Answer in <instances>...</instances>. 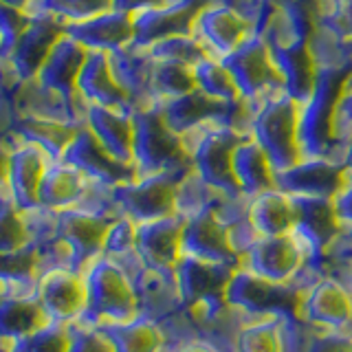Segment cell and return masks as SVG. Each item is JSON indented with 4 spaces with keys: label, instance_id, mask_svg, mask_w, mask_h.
<instances>
[{
    "label": "cell",
    "instance_id": "44dd1931",
    "mask_svg": "<svg viewBox=\"0 0 352 352\" xmlns=\"http://www.w3.org/2000/svg\"><path fill=\"white\" fill-rule=\"evenodd\" d=\"M7 141L11 146L7 192L20 209L38 207L40 181L51 159L47 157V152L38 146H33V143L18 141L14 137H9Z\"/></svg>",
    "mask_w": 352,
    "mask_h": 352
},
{
    "label": "cell",
    "instance_id": "db71d44e",
    "mask_svg": "<svg viewBox=\"0 0 352 352\" xmlns=\"http://www.w3.org/2000/svg\"><path fill=\"white\" fill-rule=\"evenodd\" d=\"M3 5H7V7H16V9H22L25 11L29 5H31V0H0Z\"/></svg>",
    "mask_w": 352,
    "mask_h": 352
},
{
    "label": "cell",
    "instance_id": "9a60e30c",
    "mask_svg": "<svg viewBox=\"0 0 352 352\" xmlns=\"http://www.w3.org/2000/svg\"><path fill=\"white\" fill-rule=\"evenodd\" d=\"M236 269L238 267H229V264L223 262H212L183 253V258L174 269L183 306L225 302L227 286Z\"/></svg>",
    "mask_w": 352,
    "mask_h": 352
},
{
    "label": "cell",
    "instance_id": "484cf974",
    "mask_svg": "<svg viewBox=\"0 0 352 352\" xmlns=\"http://www.w3.org/2000/svg\"><path fill=\"white\" fill-rule=\"evenodd\" d=\"M247 218L256 236H286L297 225V201L280 187L249 196Z\"/></svg>",
    "mask_w": 352,
    "mask_h": 352
},
{
    "label": "cell",
    "instance_id": "cb8c5ba5",
    "mask_svg": "<svg viewBox=\"0 0 352 352\" xmlns=\"http://www.w3.org/2000/svg\"><path fill=\"white\" fill-rule=\"evenodd\" d=\"M77 93H80L88 104L119 108L132 113V99L128 93L117 84L113 71H110L108 53L106 51H88L86 62L77 77Z\"/></svg>",
    "mask_w": 352,
    "mask_h": 352
},
{
    "label": "cell",
    "instance_id": "ac0fdd59",
    "mask_svg": "<svg viewBox=\"0 0 352 352\" xmlns=\"http://www.w3.org/2000/svg\"><path fill=\"white\" fill-rule=\"evenodd\" d=\"M113 220L117 218L95 216L77 207L58 212V231L73 253L75 271H84L93 260L102 256L104 238L108 234V227L113 225Z\"/></svg>",
    "mask_w": 352,
    "mask_h": 352
},
{
    "label": "cell",
    "instance_id": "7bdbcfd3",
    "mask_svg": "<svg viewBox=\"0 0 352 352\" xmlns=\"http://www.w3.org/2000/svg\"><path fill=\"white\" fill-rule=\"evenodd\" d=\"M315 22L328 27L341 40H352V0H322Z\"/></svg>",
    "mask_w": 352,
    "mask_h": 352
},
{
    "label": "cell",
    "instance_id": "2e32d148",
    "mask_svg": "<svg viewBox=\"0 0 352 352\" xmlns=\"http://www.w3.org/2000/svg\"><path fill=\"white\" fill-rule=\"evenodd\" d=\"M38 300L49 322L77 324L86 313V280L84 271L62 269L38 278Z\"/></svg>",
    "mask_w": 352,
    "mask_h": 352
},
{
    "label": "cell",
    "instance_id": "836d02e7",
    "mask_svg": "<svg viewBox=\"0 0 352 352\" xmlns=\"http://www.w3.org/2000/svg\"><path fill=\"white\" fill-rule=\"evenodd\" d=\"M77 128L80 126L22 115L14 121V126H11V137L18 141L33 143V146H38L47 152V157L51 161H60L64 150L69 148V143L73 141Z\"/></svg>",
    "mask_w": 352,
    "mask_h": 352
},
{
    "label": "cell",
    "instance_id": "8992f818",
    "mask_svg": "<svg viewBox=\"0 0 352 352\" xmlns=\"http://www.w3.org/2000/svg\"><path fill=\"white\" fill-rule=\"evenodd\" d=\"M240 267L284 284L306 286L315 278L311 251L295 234L258 236L242 251Z\"/></svg>",
    "mask_w": 352,
    "mask_h": 352
},
{
    "label": "cell",
    "instance_id": "f546056e",
    "mask_svg": "<svg viewBox=\"0 0 352 352\" xmlns=\"http://www.w3.org/2000/svg\"><path fill=\"white\" fill-rule=\"evenodd\" d=\"M88 185V179L75 170L73 165L66 161H51L44 170V176L40 181L38 190V205L53 209V212H62V209L75 207L82 198Z\"/></svg>",
    "mask_w": 352,
    "mask_h": 352
},
{
    "label": "cell",
    "instance_id": "74e56055",
    "mask_svg": "<svg viewBox=\"0 0 352 352\" xmlns=\"http://www.w3.org/2000/svg\"><path fill=\"white\" fill-rule=\"evenodd\" d=\"M113 9V0H31L25 9L33 14H51L62 22H84Z\"/></svg>",
    "mask_w": 352,
    "mask_h": 352
},
{
    "label": "cell",
    "instance_id": "11a10c76",
    "mask_svg": "<svg viewBox=\"0 0 352 352\" xmlns=\"http://www.w3.org/2000/svg\"><path fill=\"white\" fill-rule=\"evenodd\" d=\"M346 282L350 286V291H352V264H350V269H348V275H346Z\"/></svg>",
    "mask_w": 352,
    "mask_h": 352
},
{
    "label": "cell",
    "instance_id": "6da1fadb",
    "mask_svg": "<svg viewBox=\"0 0 352 352\" xmlns=\"http://www.w3.org/2000/svg\"><path fill=\"white\" fill-rule=\"evenodd\" d=\"M135 124V165L137 176L148 174H179L192 172V157L181 135L165 124L159 102L132 108Z\"/></svg>",
    "mask_w": 352,
    "mask_h": 352
},
{
    "label": "cell",
    "instance_id": "680465c9",
    "mask_svg": "<svg viewBox=\"0 0 352 352\" xmlns=\"http://www.w3.org/2000/svg\"><path fill=\"white\" fill-rule=\"evenodd\" d=\"M7 352H11V350H7Z\"/></svg>",
    "mask_w": 352,
    "mask_h": 352
},
{
    "label": "cell",
    "instance_id": "ba28073f",
    "mask_svg": "<svg viewBox=\"0 0 352 352\" xmlns=\"http://www.w3.org/2000/svg\"><path fill=\"white\" fill-rule=\"evenodd\" d=\"M300 322L322 333H352V291L335 275H315L304 286Z\"/></svg>",
    "mask_w": 352,
    "mask_h": 352
},
{
    "label": "cell",
    "instance_id": "5bb4252c",
    "mask_svg": "<svg viewBox=\"0 0 352 352\" xmlns=\"http://www.w3.org/2000/svg\"><path fill=\"white\" fill-rule=\"evenodd\" d=\"M297 225L293 234L311 251L313 262L344 240L350 231L341 223L335 201L328 198H297Z\"/></svg>",
    "mask_w": 352,
    "mask_h": 352
},
{
    "label": "cell",
    "instance_id": "1f68e13d",
    "mask_svg": "<svg viewBox=\"0 0 352 352\" xmlns=\"http://www.w3.org/2000/svg\"><path fill=\"white\" fill-rule=\"evenodd\" d=\"M289 319L249 317L242 319L234 341V352H289Z\"/></svg>",
    "mask_w": 352,
    "mask_h": 352
},
{
    "label": "cell",
    "instance_id": "f5cc1de1",
    "mask_svg": "<svg viewBox=\"0 0 352 352\" xmlns=\"http://www.w3.org/2000/svg\"><path fill=\"white\" fill-rule=\"evenodd\" d=\"M341 161L346 163V168H348L350 174H352V132L346 137L344 146H341Z\"/></svg>",
    "mask_w": 352,
    "mask_h": 352
},
{
    "label": "cell",
    "instance_id": "d590c367",
    "mask_svg": "<svg viewBox=\"0 0 352 352\" xmlns=\"http://www.w3.org/2000/svg\"><path fill=\"white\" fill-rule=\"evenodd\" d=\"M194 88H196L194 66H187L181 62H168V60H154L152 80H150V91L154 102L181 97L185 93H192Z\"/></svg>",
    "mask_w": 352,
    "mask_h": 352
},
{
    "label": "cell",
    "instance_id": "60d3db41",
    "mask_svg": "<svg viewBox=\"0 0 352 352\" xmlns=\"http://www.w3.org/2000/svg\"><path fill=\"white\" fill-rule=\"evenodd\" d=\"M73 341V324L47 322L36 333H31L18 344H14L11 352H69Z\"/></svg>",
    "mask_w": 352,
    "mask_h": 352
},
{
    "label": "cell",
    "instance_id": "816d5d0a",
    "mask_svg": "<svg viewBox=\"0 0 352 352\" xmlns=\"http://www.w3.org/2000/svg\"><path fill=\"white\" fill-rule=\"evenodd\" d=\"M9 154H11L9 141H0V192H5V190H7V179H9Z\"/></svg>",
    "mask_w": 352,
    "mask_h": 352
},
{
    "label": "cell",
    "instance_id": "3957f363",
    "mask_svg": "<svg viewBox=\"0 0 352 352\" xmlns=\"http://www.w3.org/2000/svg\"><path fill=\"white\" fill-rule=\"evenodd\" d=\"M86 313L84 324L106 326L130 322L139 315V300L130 273L117 262L99 256L84 269Z\"/></svg>",
    "mask_w": 352,
    "mask_h": 352
},
{
    "label": "cell",
    "instance_id": "4316f807",
    "mask_svg": "<svg viewBox=\"0 0 352 352\" xmlns=\"http://www.w3.org/2000/svg\"><path fill=\"white\" fill-rule=\"evenodd\" d=\"M86 55H88V49L64 33V36L55 42L53 51L49 53L47 62L42 64L36 80L55 93L75 99L80 95L77 93V77H80V71L86 62Z\"/></svg>",
    "mask_w": 352,
    "mask_h": 352
},
{
    "label": "cell",
    "instance_id": "ffe728a7",
    "mask_svg": "<svg viewBox=\"0 0 352 352\" xmlns=\"http://www.w3.org/2000/svg\"><path fill=\"white\" fill-rule=\"evenodd\" d=\"M29 27L20 36L16 49L11 51L9 60L20 82L36 80L42 64L47 62L55 42L64 36V25L60 18L51 14H33L29 16Z\"/></svg>",
    "mask_w": 352,
    "mask_h": 352
},
{
    "label": "cell",
    "instance_id": "f35d334b",
    "mask_svg": "<svg viewBox=\"0 0 352 352\" xmlns=\"http://www.w3.org/2000/svg\"><path fill=\"white\" fill-rule=\"evenodd\" d=\"M31 245L25 209H20L5 190L0 194V251H18Z\"/></svg>",
    "mask_w": 352,
    "mask_h": 352
},
{
    "label": "cell",
    "instance_id": "277c9868",
    "mask_svg": "<svg viewBox=\"0 0 352 352\" xmlns=\"http://www.w3.org/2000/svg\"><path fill=\"white\" fill-rule=\"evenodd\" d=\"M304 286L284 284L253 273L245 267L234 271L225 293V302L249 317H282L289 322H300Z\"/></svg>",
    "mask_w": 352,
    "mask_h": 352
},
{
    "label": "cell",
    "instance_id": "c3c4849f",
    "mask_svg": "<svg viewBox=\"0 0 352 352\" xmlns=\"http://www.w3.org/2000/svg\"><path fill=\"white\" fill-rule=\"evenodd\" d=\"M168 352H225V350L212 344V341L196 335V337H187V339L179 341V344H172L168 348Z\"/></svg>",
    "mask_w": 352,
    "mask_h": 352
},
{
    "label": "cell",
    "instance_id": "4dcf8cb0",
    "mask_svg": "<svg viewBox=\"0 0 352 352\" xmlns=\"http://www.w3.org/2000/svg\"><path fill=\"white\" fill-rule=\"evenodd\" d=\"M108 337L113 352H168L170 341L161 324L146 315H137L130 322L99 326Z\"/></svg>",
    "mask_w": 352,
    "mask_h": 352
},
{
    "label": "cell",
    "instance_id": "7402d4cb",
    "mask_svg": "<svg viewBox=\"0 0 352 352\" xmlns=\"http://www.w3.org/2000/svg\"><path fill=\"white\" fill-rule=\"evenodd\" d=\"M137 300H139V315L154 319L161 326H168L183 313V300L176 286L174 271H154L141 267L135 275Z\"/></svg>",
    "mask_w": 352,
    "mask_h": 352
},
{
    "label": "cell",
    "instance_id": "f6af8a7d",
    "mask_svg": "<svg viewBox=\"0 0 352 352\" xmlns=\"http://www.w3.org/2000/svg\"><path fill=\"white\" fill-rule=\"evenodd\" d=\"M69 352H113L104 330L93 324H73V341Z\"/></svg>",
    "mask_w": 352,
    "mask_h": 352
},
{
    "label": "cell",
    "instance_id": "7c38bea8",
    "mask_svg": "<svg viewBox=\"0 0 352 352\" xmlns=\"http://www.w3.org/2000/svg\"><path fill=\"white\" fill-rule=\"evenodd\" d=\"M62 161L73 165L75 170H80L88 181H97L110 187L124 185L137 179L135 165L117 161L113 154L99 143V139L93 135V130L86 124L77 128L73 141L62 154Z\"/></svg>",
    "mask_w": 352,
    "mask_h": 352
},
{
    "label": "cell",
    "instance_id": "91938a15",
    "mask_svg": "<svg viewBox=\"0 0 352 352\" xmlns=\"http://www.w3.org/2000/svg\"><path fill=\"white\" fill-rule=\"evenodd\" d=\"M0 194H3V192H0Z\"/></svg>",
    "mask_w": 352,
    "mask_h": 352
},
{
    "label": "cell",
    "instance_id": "e0dca14e",
    "mask_svg": "<svg viewBox=\"0 0 352 352\" xmlns=\"http://www.w3.org/2000/svg\"><path fill=\"white\" fill-rule=\"evenodd\" d=\"M36 289L38 284L0 286V341L9 348L49 322Z\"/></svg>",
    "mask_w": 352,
    "mask_h": 352
},
{
    "label": "cell",
    "instance_id": "f1b7e54d",
    "mask_svg": "<svg viewBox=\"0 0 352 352\" xmlns=\"http://www.w3.org/2000/svg\"><path fill=\"white\" fill-rule=\"evenodd\" d=\"M234 174L245 196H256L278 187V170L267 150L251 135L242 139L234 152Z\"/></svg>",
    "mask_w": 352,
    "mask_h": 352
},
{
    "label": "cell",
    "instance_id": "7dc6e473",
    "mask_svg": "<svg viewBox=\"0 0 352 352\" xmlns=\"http://www.w3.org/2000/svg\"><path fill=\"white\" fill-rule=\"evenodd\" d=\"M335 132L341 146H344L346 137L352 132V69L346 75L335 106Z\"/></svg>",
    "mask_w": 352,
    "mask_h": 352
},
{
    "label": "cell",
    "instance_id": "ab89813d",
    "mask_svg": "<svg viewBox=\"0 0 352 352\" xmlns=\"http://www.w3.org/2000/svg\"><path fill=\"white\" fill-rule=\"evenodd\" d=\"M38 284V253L33 245L18 251H0V286Z\"/></svg>",
    "mask_w": 352,
    "mask_h": 352
},
{
    "label": "cell",
    "instance_id": "d6986e66",
    "mask_svg": "<svg viewBox=\"0 0 352 352\" xmlns=\"http://www.w3.org/2000/svg\"><path fill=\"white\" fill-rule=\"evenodd\" d=\"M185 218L174 214L168 218L137 225V253L143 267L154 271H174L183 258Z\"/></svg>",
    "mask_w": 352,
    "mask_h": 352
},
{
    "label": "cell",
    "instance_id": "83f0119b",
    "mask_svg": "<svg viewBox=\"0 0 352 352\" xmlns=\"http://www.w3.org/2000/svg\"><path fill=\"white\" fill-rule=\"evenodd\" d=\"M110 71H113L117 84L128 93L132 99V106H143L154 102L152 91H150V80H152V66L154 58L146 47L139 44H128L124 49H117L108 53Z\"/></svg>",
    "mask_w": 352,
    "mask_h": 352
},
{
    "label": "cell",
    "instance_id": "f907efd6",
    "mask_svg": "<svg viewBox=\"0 0 352 352\" xmlns=\"http://www.w3.org/2000/svg\"><path fill=\"white\" fill-rule=\"evenodd\" d=\"M163 3V0H113V9L117 11H126V14H139V11L148 9V7H154Z\"/></svg>",
    "mask_w": 352,
    "mask_h": 352
},
{
    "label": "cell",
    "instance_id": "bcb514c9",
    "mask_svg": "<svg viewBox=\"0 0 352 352\" xmlns=\"http://www.w3.org/2000/svg\"><path fill=\"white\" fill-rule=\"evenodd\" d=\"M306 352H352V333H322L308 328Z\"/></svg>",
    "mask_w": 352,
    "mask_h": 352
},
{
    "label": "cell",
    "instance_id": "5b68a950",
    "mask_svg": "<svg viewBox=\"0 0 352 352\" xmlns=\"http://www.w3.org/2000/svg\"><path fill=\"white\" fill-rule=\"evenodd\" d=\"M245 137L249 135L227 124H207L183 135V141L194 172L214 190L238 196L242 192L234 174V152Z\"/></svg>",
    "mask_w": 352,
    "mask_h": 352
},
{
    "label": "cell",
    "instance_id": "e575fe53",
    "mask_svg": "<svg viewBox=\"0 0 352 352\" xmlns=\"http://www.w3.org/2000/svg\"><path fill=\"white\" fill-rule=\"evenodd\" d=\"M102 256L117 262L132 278L143 267L137 253V223H132L126 216H119L117 220H113V225L108 227V234L104 238Z\"/></svg>",
    "mask_w": 352,
    "mask_h": 352
},
{
    "label": "cell",
    "instance_id": "d6a6232c",
    "mask_svg": "<svg viewBox=\"0 0 352 352\" xmlns=\"http://www.w3.org/2000/svg\"><path fill=\"white\" fill-rule=\"evenodd\" d=\"M284 75V88L291 97L300 104H306L317 91L319 84V69L313 58V51L308 47V40L295 44V47L275 53Z\"/></svg>",
    "mask_w": 352,
    "mask_h": 352
},
{
    "label": "cell",
    "instance_id": "681fc988",
    "mask_svg": "<svg viewBox=\"0 0 352 352\" xmlns=\"http://www.w3.org/2000/svg\"><path fill=\"white\" fill-rule=\"evenodd\" d=\"M335 207H337V214L341 218V223L346 225V229L352 234V174H350V181L348 185L341 190V194L335 198Z\"/></svg>",
    "mask_w": 352,
    "mask_h": 352
},
{
    "label": "cell",
    "instance_id": "d4e9b609",
    "mask_svg": "<svg viewBox=\"0 0 352 352\" xmlns=\"http://www.w3.org/2000/svg\"><path fill=\"white\" fill-rule=\"evenodd\" d=\"M86 126L93 130L99 143L117 161L132 165V157H135V124H132L130 110L88 104Z\"/></svg>",
    "mask_w": 352,
    "mask_h": 352
},
{
    "label": "cell",
    "instance_id": "ee69618b",
    "mask_svg": "<svg viewBox=\"0 0 352 352\" xmlns=\"http://www.w3.org/2000/svg\"><path fill=\"white\" fill-rule=\"evenodd\" d=\"M29 14L16 7H7L0 3V55L9 58L16 49L20 36L29 27Z\"/></svg>",
    "mask_w": 352,
    "mask_h": 352
},
{
    "label": "cell",
    "instance_id": "52a82bcc",
    "mask_svg": "<svg viewBox=\"0 0 352 352\" xmlns=\"http://www.w3.org/2000/svg\"><path fill=\"white\" fill-rule=\"evenodd\" d=\"M223 62L234 75L242 99L251 104L273 93L286 91L278 58L258 31H253L234 53L223 58Z\"/></svg>",
    "mask_w": 352,
    "mask_h": 352
},
{
    "label": "cell",
    "instance_id": "8d00e7d4",
    "mask_svg": "<svg viewBox=\"0 0 352 352\" xmlns=\"http://www.w3.org/2000/svg\"><path fill=\"white\" fill-rule=\"evenodd\" d=\"M194 77L198 91L216 99H223V102H238V99H242L234 75H231L223 60L212 58V55L201 60L194 66Z\"/></svg>",
    "mask_w": 352,
    "mask_h": 352
},
{
    "label": "cell",
    "instance_id": "b9f144b4",
    "mask_svg": "<svg viewBox=\"0 0 352 352\" xmlns=\"http://www.w3.org/2000/svg\"><path fill=\"white\" fill-rule=\"evenodd\" d=\"M154 60H168L181 62L187 66H196L201 60L209 58L207 49L194 36H170L157 40L150 47H146Z\"/></svg>",
    "mask_w": 352,
    "mask_h": 352
},
{
    "label": "cell",
    "instance_id": "603a6c76",
    "mask_svg": "<svg viewBox=\"0 0 352 352\" xmlns=\"http://www.w3.org/2000/svg\"><path fill=\"white\" fill-rule=\"evenodd\" d=\"M64 33L88 51L113 53L135 42V20H132V14L110 9L84 22H66Z\"/></svg>",
    "mask_w": 352,
    "mask_h": 352
},
{
    "label": "cell",
    "instance_id": "9c48e42d",
    "mask_svg": "<svg viewBox=\"0 0 352 352\" xmlns=\"http://www.w3.org/2000/svg\"><path fill=\"white\" fill-rule=\"evenodd\" d=\"M183 176L179 174H148L135 181L113 187L121 216L132 223L168 218L176 214V190Z\"/></svg>",
    "mask_w": 352,
    "mask_h": 352
},
{
    "label": "cell",
    "instance_id": "9f6ffc18",
    "mask_svg": "<svg viewBox=\"0 0 352 352\" xmlns=\"http://www.w3.org/2000/svg\"><path fill=\"white\" fill-rule=\"evenodd\" d=\"M9 350V346L5 344V341H0V352H7Z\"/></svg>",
    "mask_w": 352,
    "mask_h": 352
},
{
    "label": "cell",
    "instance_id": "30bf717a",
    "mask_svg": "<svg viewBox=\"0 0 352 352\" xmlns=\"http://www.w3.org/2000/svg\"><path fill=\"white\" fill-rule=\"evenodd\" d=\"M350 181L346 163L335 157H304L293 168L278 172V187L297 198L335 201Z\"/></svg>",
    "mask_w": 352,
    "mask_h": 352
},
{
    "label": "cell",
    "instance_id": "4fadbf2b",
    "mask_svg": "<svg viewBox=\"0 0 352 352\" xmlns=\"http://www.w3.org/2000/svg\"><path fill=\"white\" fill-rule=\"evenodd\" d=\"M183 253L194 258L223 262L229 267H240V251L231 236V227L214 209L185 218L183 229Z\"/></svg>",
    "mask_w": 352,
    "mask_h": 352
},
{
    "label": "cell",
    "instance_id": "7a4b0ae2",
    "mask_svg": "<svg viewBox=\"0 0 352 352\" xmlns=\"http://www.w3.org/2000/svg\"><path fill=\"white\" fill-rule=\"evenodd\" d=\"M251 137L267 150L275 170L284 172L304 159L300 146L302 104L286 91L251 104Z\"/></svg>",
    "mask_w": 352,
    "mask_h": 352
},
{
    "label": "cell",
    "instance_id": "8fae6325",
    "mask_svg": "<svg viewBox=\"0 0 352 352\" xmlns=\"http://www.w3.org/2000/svg\"><path fill=\"white\" fill-rule=\"evenodd\" d=\"M253 31L256 25L236 7L227 3H207L194 20L192 36L203 44L212 58L223 60L234 53Z\"/></svg>",
    "mask_w": 352,
    "mask_h": 352
},
{
    "label": "cell",
    "instance_id": "6f0895ef",
    "mask_svg": "<svg viewBox=\"0 0 352 352\" xmlns=\"http://www.w3.org/2000/svg\"><path fill=\"white\" fill-rule=\"evenodd\" d=\"M346 47H348V53L352 55V40H350V42H346Z\"/></svg>",
    "mask_w": 352,
    "mask_h": 352
}]
</instances>
